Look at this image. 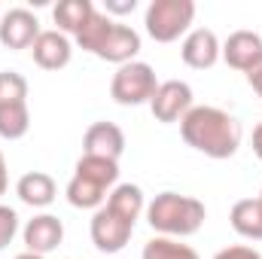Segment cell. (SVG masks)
<instances>
[{"instance_id": "1", "label": "cell", "mask_w": 262, "mask_h": 259, "mask_svg": "<svg viewBox=\"0 0 262 259\" xmlns=\"http://www.w3.org/2000/svg\"><path fill=\"white\" fill-rule=\"evenodd\" d=\"M183 140L207 159H232L241 146V125L216 107H192L180 119Z\"/></svg>"}, {"instance_id": "2", "label": "cell", "mask_w": 262, "mask_h": 259, "mask_svg": "<svg viewBox=\"0 0 262 259\" xmlns=\"http://www.w3.org/2000/svg\"><path fill=\"white\" fill-rule=\"evenodd\" d=\"M146 217H149V226L156 232L186 238V235H195L201 229L207 210H204V204L198 198L177 195V192H162V195H156V201L149 204Z\"/></svg>"}, {"instance_id": "3", "label": "cell", "mask_w": 262, "mask_h": 259, "mask_svg": "<svg viewBox=\"0 0 262 259\" xmlns=\"http://www.w3.org/2000/svg\"><path fill=\"white\" fill-rule=\"evenodd\" d=\"M195 18L192 0H152L146 9V34L156 43H174Z\"/></svg>"}, {"instance_id": "4", "label": "cell", "mask_w": 262, "mask_h": 259, "mask_svg": "<svg viewBox=\"0 0 262 259\" xmlns=\"http://www.w3.org/2000/svg\"><path fill=\"white\" fill-rule=\"evenodd\" d=\"M156 89H159V82H156L152 67L143 61H131L116 70V76L110 82V98L122 107H137V104L152 101Z\"/></svg>"}, {"instance_id": "5", "label": "cell", "mask_w": 262, "mask_h": 259, "mask_svg": "<svg viewBox=\"0 0 262 259\" xmlns=\"http://www.w3.org/2000/svg\"><path fill=\"white\" fill-rule=\"evenodd\" d=\"M149 110H152L156 122L171 125V122L183 119L192 110V89L186 82H180V79H168V82H162L156 89V95L149 101Z\"/></svg>"}, {"instance_id": "6", "label": "cell", "mask_w": 262, "mask_h": 259, "mask_svg": "<svg viewBox=\"0 0 262 259\" xmlns=\"http://www.w3.org/2000/svg\"><path fill=\"white\" fill-rule=\"evenodd\" d=\"M131 232H134V223H128L125 217H119L110 207H101L92 220V241L104 253H119L128 244Z\"/></svg>"}, {"instance_id": "7", "label": "cell", "mask_w": 262, "mask_h": 259, "mask_svg": "<svg viewBox=\"0 0 262 259\" xmlns=\"http://www.w3.org/2000/svg\"><path fill=\"white\" fill-rule=\"evenodd\" d=\"M40 34H43V31H40L37 15L28 12V9H12V12H6L3 21H0V43H3L6 49H28V46L37 43Z\"/></svg>"}, {"instance_id": "8", "label": "cell", "mask_w": 262, "mask_h": 259, "mask_svg": "<svg viewBox=\"0 0 262 259\" xmlns=\"http://www.w3.org/2000/svg\"><path fill=\"white\" fill-rule=\"evenodd\" d=\"M82 149H85V156L116 162L125 149V134L113 122H95V125H89L85 137H82Z\"/></svg>"}, {"instance_id": "9", "label": "cell", "mask_w": 262, "mask_h": 259, "mask_svg": "<svg viewBox=\"0 0 262 259\" xmlns=\"http://www.w3.org/2000/svg\"><path fill=\"white\" fill-rule=\"evenodd\" d=\"M223 58L229 67L250 73L262 61V37L253 31H235L223 46Z\"/></svg>"}, {"instance_id": "10", "label": "cell", "mask_w": 262, "mask_h": 259, "mask_svg": "<svg viewBox=\"0 0 262 259\" xmlns=\"http://www.w3.org/2000/svg\"><path fill=\"white\" fill-rule=\"evenodd\" d=\"M61 241H64V226H61L58 217L43 213V217H34V220L25 226V244H28V253H40V256H43V253L55 250Z\"/></svg>"}, {"instance_id": "11", "label": "cell", "mask_w": 262, "mask_h": 259, "mask_svg": "<svg viewBox=\"0 0 262 259\" xmlns=\"http://www.w3.org/2000/svg\"><path fill=\"white\" fill-rule=\"evenodd\" d=\"M180 55H183V61L192 67V70H207V67L216 64V58H220V40H216L213 31L198 28V31H192L186 37Z\"/></svg>"}, {"instance_id": "12", "label": "cell", "mask_w": 262, "mask_h": 259, "mask_svg": "<svg viewBox=\"0 0 262 259\" xmlns=\"http://www.w3.org/2000/svg\"><path fill=\"white\" fill-rule=\"evenodd\" d=\"M34 64L43 67V70H61V67L70 64V43H67L64 34L58 31H43L34 43Z\"/></svg>"}, {"instance_id": "13", "label": "cell", "mask_w": 262, "mask_h": 259, "mask_svg": "<svg viewBox=\"0 0 262 259\" xmlns=\"http://www.w3.org/2000/svg\"><path fill=\"white\" fill-rule=\"evenodd\" d=\"M137 52H140V37L125 25H113V31L107 34L104 46L95 55L104 58V61H113V64H131V58Z\"/></svg>"}, {"instance_id": "14", "label": "cell", "mask_w": 262, "mask_h": 259, "mask_svg": "<svg viewBox=\"0 0 262 259\" xmlns=\"http://www.w3.org/2000/svg\"><path fill=\"white\" fill-rule=\"evenodd\" d=\"M15 192L31 207H46V204L55 201V180L49 174H43V171H31V174H25L18 180Z\"/></svg>"}, {"instance_id": "15", "label": "cell", "mask_w": 262, "mask_h": 259, "mask_svg": "<svg viewBox=\"0 0 262 259\" xmlns=\"http://www.w3.org/2000/svg\"><path fill=\"white\" fill-rule=\"evenodd\" d=\"M229 220H232V229H235L241 238L262 241V204L256 198H241V201H235Z\"/></svg>"}, {"instance_id": "16", "label": "cell", "mask_w": 262, "mask_h": 259, "mask_svg": "<svg viewBox=\"0 0 262 259\" xmlns=\"http://www.w3.org/2000/svg\"><path fill=\"white\" fill-rule=\"evenodd\" d=\"M92 12H95V6L89 3V0H61L55 9H52V18H55V25H58V31H67V34H79V28L92 18Z\"/></svg>"}, {"instance_id": "17", "label": "cell", "mask_w": 262, "mask_h": 259, "mask_svg": "<svg viewBox=\"0 0 262 259\" xmlns=\"http://www.w3.org/2000/svg\"><path fill=\"white\" fill-rule=\"evenodd\" d=\"M76 177H82V180H89V183H95V186L107 189V186H113V183H116V177H119V165H116V162H110V159L82 156V159L76 162Z\"/></svg>"}, {"instance_id": "18", "label": "cell", "mask_w": 262, "mask_h": 259, "mask_svg": "<svg viewBox=\"0 0 262 259\" xmlns=\"http://www.w3.org/2000/svg\"><path fill=\"white\" fill-rule=\"evenodd\" d=\"M113 31V21H110V15H104V12H92V18L79 28V34H76V43H79V49H85V52H98L101 46H104V40H107V34Z\"/></svg>"}, {"instance_id": "19", "label": "cell", "mask_w": 262, "mask_h": 259, "mask_svg": "<svg viewBox=\"0 0 262 259\" xmlns=\"http://www.w3.org/2000/svg\"><path fill=\"white\" fill-rule=\"evenodd\" d=\"M107 207L116 210L119 217H125L128 223H137V217L143 210V192H140V186H131V183L116 186L113 195H110V201H107Z\"/></svg>"}, {"instance_id": "20", "label": "cell", "mask_w": 262, "mask_h": 259, "mask_svg": "<svg viewBox=\"0 0 262 259\" xmlns=\"http://www.w3.org/2000/svg\"><path fill=\"white\" fill-rule=\"evenodd\" d=\"M31 128V113H28V104H9V107H0V137L6 140H18L25 137Z\"/></svg>"}, {"instance_id": "21", "label": "cell", "mask_w": 262, "mask_h": 259, "mask_svg": "<svg viewBox=\"0 0 262 259\" xmlns=\"http://www.w3.org/2000/svg\"><path fill=\"white\" fill-rule=\"evenodd\" d=\"M104 198H107V189H101V186H95V183H89V180H82V177H73V180L67 183V201H70L73 207L92 210V207H101Z\"/></svg>"}, {"instance_id": "22", "label": "cell", "mask_w": 262, "mask_h": 259, "mask_svg": "<svg viewBox=\"0 0 262 259\" xmlns=\"http://www.w3.org/2000/svg\"><path fill=\"white\" fill-rule=\"evenodd\" d=\"M9 104H28V79L15 70L0 73V107Z\"/></svg>"}, {"instance_id": "23", "label": "cell", "mask_w": 262, "mask_h": 259, "mask_svg": "<svg viewBox=\"0 0 262 259\" xmlns=\"http://www.w3.org/2000/svg\"><path fill=\"white\" fill-rule=\"evenodd\" d=\"M143 259H198V253L186 244L171 241V238H152L143 247Z\"/></svg>"}, {"instance_id": "24", "label": "cell", "mask_w": 262, "mask_h": 259, "mask_svg": "<svg viewBox=\"0 0 262 259\" xmlns=\"http://www.w3.org/2000/svg\"><path fill=\"white\" fill-rule=\"evenodd\" d=\"M15 232H18V217H15V210L0 204V250H6V244L15 238Z\"/></svg>"}, {"instance_id": "25", "label": "cell", "mask_w": 262, "mask_h": 259, "mask_svg": "<svg viewBox=\"0 0 262 259\" xmlns=\"http://www.w3.org/2000/svg\"><path fill=\"white\" fill-rule=\"evenodd\" d=\"M213 259H262L253 247H226V250H220Z\"/></svg>"}, {"instance_id": "26", "label": "cell", "mask_w": 262, "mask_h": 259, "mask_svg": "<svg viewBox=\"0 0 262 259\" xmlns=\"http://www.w3.org/2000/svg\"><path fill=\"white\" fill-rule=\"evenodd\" d=\"M137 0H107V15H125V12H134Z\"/></svg>"}, {"instance_id": "27", "label": "cell", "mask_w": 262, "mask_h": 259, "mask_svg": "<svg viewBox=\"0 0 262 259\" xmlns=\"http://www.w3.org/2000/svg\"><path fill=\"white\" fill-rule=\"evenodd\" d=\"M247 82H250V89H253V92H256V95L262 98V61L253 67L250 73H247Z\"/></svg>"}, {"instance_id": "28", "label": "cell", "mask_w": 262, "mask_h": 259, "mask_svg": "<svg viewBox=\"0 0 262 259\" xmlns=\"http://www.w3.org/2000/svg\"><path fill=\"white\" fill-rule=\"evenodd\" d=\"M253 153H256V159L262 162V122L253 128Z\"/></svg>"}, {"instance_id": "29", "label": "cell", "mask_w": 262, "mask_h": 259, "mask_svg": "<svg viewBox=\"0 0 262 259\" xmlns=\"http://www.w3.org/2000/svg\"><path fill=\"white\" fill-rule=\"evenodd\" d=\"M6 183H9V177H6V159H3V153H0V195L6 192Z\"/></svg>"}, {"instance_id": "30", "label": "cell", "mask_w": 262, "mask_h": 259, "mask_svg": "<svg viewBox=\"0 0 262 259\" xmlns=\"http://www.w3.org/2000/svg\"><path fill=\"white\" fill-rule=\"evenodd\" d=\"M15 259H43L40 253H21V256H15Z\"/></svg>"}, {"instance_id": "31", "label": "cell", "mask_w": 262, "mask_h": 259, "mask_svg": "<svg viewBox=\"0 0 262 259\" xmlns=\"http://www.w3.org/2000/svg\"><path fill=\"white\" fill-rule=\"evenodd\" d=\"M256 201H259V204H262V192H259V198H256Z\"/></svg>"}]
</instances>
